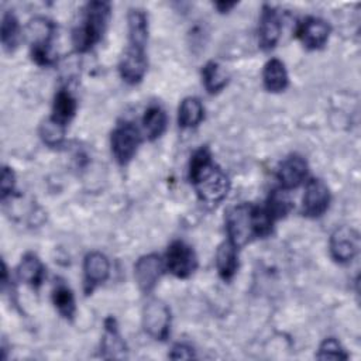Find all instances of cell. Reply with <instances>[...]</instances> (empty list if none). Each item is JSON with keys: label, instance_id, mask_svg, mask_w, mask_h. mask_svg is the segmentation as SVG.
I'll return each mask as SVG.
<instances>
[{"label": "cell", "instance_id": "1", "mask_svg": "<svg viewBox=\"0 0 361 361\" xmlns=\"http://www.w3.org/2000/svg\"><path fill=\"white\" fill-rule=\"evenodd\" d=\"M189 180L197 197L210 206L219 204L230 190L228 176L213 162L207 147H200L189 161Z\"/></svg>", "mask_w": 361, "mask_h": 361}, {"label": "cell", "instance_id": "2", "mask_svg": "<svg viewBox=\"0 0 361 361\" xmlns=\"http://www.w3.org/2000/svg\"><path fill=\"white\" fill-rule=\"evenodd\" d=\"M274 220L264 207L243 203L230 209L226 214V231L228 240L238 248L255 238L271 234Z\"/></svg>", "mask_w": 361, "mask_h": 361}, {"label": "cell", "instance_id": "3", "mask_svg": "<svg viewBox=\"0 0 361 361\" xmlns=\"http://www.w3.org/2000/svg\"><path fill=\"white\" fill-rule=\"evenodd\" d=\"M110 20V4L106 1H92L86 6L82 24L75 28L72 41L78 52L89 51L99 42Z\"/></svg>", "mask_w": 361, "mask_h": 361}, {"label": "cell", "instance_id": "4", "mask_svg": "<svg viewBox=\"0 0 361 361\" xmlns=\"http://www.w3.org/2000/svg\"><path fill=\"white\" fill-rule=\"evenodd\" d=\"M141 142V134L138 128L131 123L118 124L110 137L111 152L120 165L128 164L135 155Z\"/></svg>", "mask_w": 361, "mask_h": 361}, {"label": "cell", "instance_id": "5", "mask_svg": "<svg viewBox=\"0 0 361 361\" xmlns=\"http://www.w3.org/2000/svg\"><path fill=\"white\" fill-rule=\"evenodd\" d=\"M142 327L155 340H166L171 330L169 307L159 299H151L142 310Z\"/></svg>", "mask_w": 361, "mask_h": 361}, {"label": "cell", "instance_id": "6", "mask_svg": "<svg viewBox=\"0 0 361 361\" xmlns=\"http://www.w3.org/2000/svg\"><path fill=\"white\" fill-rule=\"evenodd\" d=\"M165 268L176 278H189L197 268L193 248L180 240L171 243L165 254Z\"/></svg>", "mask_w": 361, "mask_h": 361}, {"label": "cell", "instance_id": "7", "mask_svg": "<svg viewBox=\"0 0 361 361\" xmlns=\"http://www.w3.org/2000/svg\"><path fill=\"white\" fill-rule=\"evenodd\" d=\"M329 247L334 261L340 264L350 262L358 252L360 235L354 228L341 226L336 228L330 235Z\"/></svg>", "mask_w": 361, "mask_h": 361}, {"label": "cell", "instance_id": "8", "mask_svg": "<svg viewBox=\"0 0 361 361\" xmlns=\"http://www.w3.org/2000/svg\"><path fill=\"white\" fill-rule=\"evenodd\" d=\"M164 269L165 262L157 254H147L138 258L134 265V278L138 288L144 293H149L157 286Z\"/></svg>", "mask_w": 361, "mask_h": 361}, {"label": "cell", "instance_id": "9", "mask_svg": "<svg viewBox=\"0 0 361 361\" xmlns=\"http://www.w3.org/2000/svg\"><path fill=\"white\" fill-rule=\"evenodd\" d=\"M329 203H330V192L327 185L317 178L307 180L303 200H302L303 216L319 217L329 209Z\"/></svg>", "mask_w": 361, "mask_h": 361}, {"label": "cell", "instance_id": "10", "mask_svg": "<svg viewBox=\"0 0 361 361\" xmlns=\"http://www.w3.org/2000/svg\"><path fill=\"white\" fill-rule=\"evenodd\" d=\"M330 35L329 24L317 17H307L296 28L298 39L307 49H320L326 45Z\"/></svg>", "mask_w": 361, "mask_h": 361}, {"label": "cell", "instance_id": "11", "mask_svg": "<svg viewBox=\"0 0 361 361\" xmlns=\"http://www.w3.org/2000/svg\"><path fill=\"white\" fill-rule=\"evenodd\" d=\"M110 274V262L107 257L99 251L89 252L83 261L85 292L92 293L93 289L102 285Z\"/></svg>", "mask_w": 361, "mask_h": 361}, {"label": "cell", "instance_id": "12", "mask_svg": "<svg viewBox=\"0 0 361 361\" xmlns=\"http://www.w3.org/2000/svg\"><path fill=\"white\" fill-rule=\"evenodd\" d=\"M118 71L121 79L128 85L140 83L147 72L145 51L128 47L124 55L121 56Z\"/></svg>", "mask_w": 361, "mask_h": 361}, {"label": "cell", "instance_id": "13", "mask_svg": "<svg viewBox=\"0 0 361 361\" xmlns=\"http://www.w3.org/2000/svg\"><path fill=\"white\" fill-rule=\"evenodd\" d=\"M307 176V162L300 155H290L278 168L276 178L282 189L290 190L300 186Z\"/></svg>", "mask_w": 361, "mask_h": 361}, {"label": "cell", "instance_id": "14", "mask_svg": "<svg viewBox=\"0 0 361 361\" xmlns=\"http://www.w3.org/2000/svg\"><path fill=\"white\" fill-rule=\"evenodd\" d=\"M281 37V20L278 13L269 7L264 6L259 25H258V42L264 51H269L275 48Z\"/></svg>", "mask_w": 361, "mask_h": 361}, {"label": "cell", "instance_id": "15", "mask_svg": "<svg viewBox=\"0 0 361 361\" xmlns=\"http://www.w3.org/2000/svg\"><path fill=\"white\" fill-rule=\"evenodd\" d=\"M102 351H103V357L106 358H123L127 351L126 343L121 338V334L118 333L116 319L111 316L104 320Z\"/></svg>", "mask_w": 361, "mask_h": 361}, {"label": "cell", "instance_id": "16", "mask_svg": "<svg viewBox=\"0 0 361 361\" xmlns=\"http://www.w3.org/2000/svg\"><path fill=\"white\" fill-rule=\"evenodd\" d=\"M17 276L27 285L38 289L45 278V267L35 254L28 252L21 258L17 267Z\"/></svg>", "mask_w": 361, "mask_h": 361}, {"label": "cell", "instance_id": "17", "mask_svg": "<svg viewBox=\"0 0 361 361\" xmlns=\"http://www.w3.org/2000/svg\"><path fill=\"white\" fill-rule=\"evenodd\" d=\"M130 47L145 51L148 41V17L141 8H131L128 13Z\"/></svg>", "mask_w": 361, "mask_h": 361}, {"label": "cell", "instance_id": "18", "mask_svg": "<svg viewBox=\"0 0 361 361\" xmlns=\"http://www.w3.org/2000/svg\"><path fill=\"white\" fill-rule=\"evenodd\" d=\"M216 268L221 279L230 281L238 269L237 247L230 241H224L219 245L216 252Z\"/></svg>", "mask_w": 361, "mask_h": 361}, {"label": "cell", "instance_id": "19", "mask_svg": "<svg viewBox=\"0 0 361 361\" xmlns=\"http://www.w3.org/2000/svg\"><path fill=\"white\" fill-rule=\"evenodd\" d=\"M262 82H264V87L268 92L278 93L285 90L288 87L289 78H288V72L283 62L275 58L269 59L264 66Z\"/></svg>", "mask_w": 361, "mask_h": 361}, {"label": "cell", "instance_id": "20", "mask_svg": "<svg viewBox=\"0 0 361 361\" xmlns=\"http://www.w3.org/2000/svg\"><path fill=\"white\" fill-rule=\"evenodd\" d=\"M168 126L166 113L159 106H149L142 117V127L147 138L154 141L159 138Z\"/></svg>", "mask_w": 361, "mask_h": 361}, {"label": "cell", "instance_id": "21", "mask_svg": "<svg viewBox=\"0 0 361 361\" xmlns=\"http://www.w3.org/2000/svg\"><path fill=\"white\" fill-rule=\"evenodd\" d=\"M204 116V109L197 97H186L179 104L178 124L182 128H192L200 124Z\"/></svg>", "mask_w": 361, "mask_h": 361}, {"label": "cell", "instance_id": "22", "mask_svg": "<svg viewBox=\"0 0 361 361\" xmlns=\"http://www.w3.org/2000/svg\"><path fill=\"white\" fill-rule=\"evenodd\" d=\"M76 107H78V104H76L75 97L68 90L62 89L56 93V96L54 99L51 118L66 127V124L75 116Z\"/></svg>", "mask_w": 361, "mask_h": 361}, {"label": "cell", "instance_id": "23", "mask_svg": "<svg viewBox=\"0 0 361 361\" xmlns=\"http://www.w3.org/2000/svg\"><path fill=\"white\" fill-rule=\"evenodd\" d=\"M268 213V216L276 221L282 217H285L290 209H292V200L289 197V193L286 189H282V188H278V189H274L269 196H268V200H267V204L264 207Z\"/></svg>", "mask_w": 361, "mask_h": 361}, {"label": "cell", "instance_id": "24", "mask_svg": "<svg viewBox=\"0 0 361 361\" xmlns=\"http://www.w3.org/2000/svg\"><path fill=\"white\" fill-rule=\"evenodd\" d=\"M202 78L206 90L212 94L221 92L228 82V75L226 73L223 66H220L214 61H210L203 66Z\"/></svg>", "mask_w": 361, "mask_h": 361}, {"label": "cell", "instance_id": "25", "mask_svg": "<svg viewBox=\"0 0 361 361\" xmlns=\"http://www.w3.org/2000/svg\"><path fill=\"white\" fill-rule=\"evenodd\" d=\"M52 302L59 312L61 316L65 319H72L76 310L75 305V296L69 286H66L63 282H58L52 289Z\"/></svg>", "mask_w": 361, "mask_h": 361}, {"label": "cell", "instance_id": "26", "mask_svg": "<svg viewBox=\"0 0 361 361\" xmlns=\"http://www.w3.org/2000/svg\"><path fill=\"white\" fill-rule=\"evenodd\" d=\"M0 37H1L3 48L6 51L11 52L17 48V45L20 42V38H21V31H20L18 20L11 11L4 13V16H3Z\"/></svg>", "mask_w": 361, "mask_h": 361}, {"label": "cell", "instance_id": "27", "mask_svg": "<svg viewBox=\"0 0 361 361\" xmlns=\"http://www.w3.org/2000/svg\"><path fill=\"white\" fill-rule=\"evenodd\" d=\"M65 126L56 123L55 120H52L51 117L48 120H45L41 124L39 128V135L42 138V141L49 145V147H55L59 145L65 137Z\"/></svg>", "mask_w": 361, "mask_h": 361}, {"label": "cell", "instance_id": "28", "mask_svg": "<svg viewBox=\"0 0 361 361\" xmlns=\"http://www.w3.org/2000/svg\"><path fill=\"white\" fill-rule=\"evenodd\" d=\"M316 357L319 360H347L348 358V355L344 351V348L341 347V344L333 337L326 338L320 344Z\"/></svg>", "mask_w": 361, "mask_h": 361}, {"label": "cell", "instance_id": "29", "mask_svg": "<svg viewBox=\"0 0 361 361\" xmlns=\"http://www.w3.org/2000/svg\"><path fill=\"white\" fill-rule=\"evenodd\" d=\"M14 186H16V175L11 168L4 166L1 171V180H0V190H1L3 200L13 193Z\"/></svg>", "mask_w": 361, "mask_h": 361}, {"label": "cell", "instance_id": "30", "mask_svg": "<svg viewBox=\"0 0 361 361\" xmlns=\"http://www.w3.org/2000/svg\"><path fill=\"white\" fill-rule=\"evenodd\" d=\"M193 357H195L193 348L186 344H175L169 353V358L172 360H186Z\"/></svg>", "mask_w": 361, "mask_h": 361}, {"label": "cell", "instance_id": "31", "mask_svg": "<svg viewBox=\"0 0 361 361\" xmlns=\"http://www.w3.org/2000/svg\"><path fill=\"white\" fill-rule=\"evenodd\" d=\"M234 6H235V3H224V1L216 3V7L219 8L220 13H226V11H228L230 8H233Z\"/></svg>", "mask_w": 361, "mask_h": 361}]
</instances>
